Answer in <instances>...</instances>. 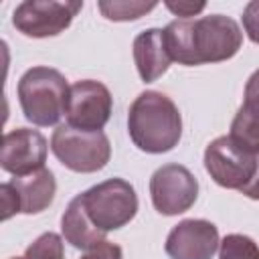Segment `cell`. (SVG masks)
Listing matches in <instances>:
<instances>
[{
	"label": "cell",
	"instance_id": "17",
	"mask_svg": "<svg viewBox=\"0 0 259 259\" xmlns=\"http://www.w3.org/2000/svg\"><path fill=\"white\" fill-rule=\"evenodd\" d=\"M219 259H259V245L247 235L231 233L219 245Z\"/></svg>",
	"mask_w": 259,
	"mask_h": 259
},
{
	"label": "cell",
	"instance_id": "13",
	"mask_svg": "<svg viewBox=\"0 0 259 259\" xmlns=\"http://www.w3.org/2000/svg\"><path fill=\"white\" fill-rule=\"evenodd\" d=\"M10 184L14 186L20 202V212L24 214H36L42 212L53 204L55 192H57V182L51 170L42 168L38 172H32L28 176L12 178Z\"/></svg>",
	"mask_w": 259,
	"mask_h": 259
},
{
	"label": "cell",
	"instance_id": "11",
	"mask_svg": "<svg viewBox=\"0 0 259 259\" xmlns=\"http://www.w3.org/2000/svg\"><path fill=\"white\" fill-rule=\"evenodd\" d=\"M219 229L204 219L180 221L166 237L170 259H212L219 249Z\"/></svg>",
	"mask_w": 259,
	"mask_h": 259
},
{
	"label": "cell",
	"instance_id": "7",
	"mask_svg": "<svg viewBox=\"0 0 259 259\" xmlns=\"http://www.w3.org/2000/svg\"><path fill=\"white\" fill-rule=\"evenodd\" d=\"M81 8L83 2L77 0H24L14 8L12 24L24 36H57L71 26Z\"/></svg>",
	"mask_w": 259,
	"mask_h": 259
},
{
	"label": "cell",
	"instance_id": "9",
	"mask_svg": "<svg viewBox=\"0 0 259 259\" xmlns=\"http://www.w3.org/2000/svg\"><path fill=\"white\" fill-rule=\"evenodd\" d=\"M113 99L109 89L93 79L71 85L67 103V125L83 132H101L111 117Z\"/></svg>",
	"mask_w": 259,
	"mask_h": 259
},
{
	"label": "cell",
	"instance_id": "6",
	"mask_svg": "<svg viewBox=\"0 0 259 259\" xmlns=\"http://www.w3.org/2000/svg\"><path fill=\"white\" fill-rule=\"evenodd\" d=\"M204 168L219 186L243 192L255 178L259 154L239 146L231 136H221L206 146Z\"/></svg>",
	"mask_w": 259,
	"mask_h": 259
},
{
	"label": "cell",
	"instance_id": "3",
	"mask_svg": "<svg viewBox=\"0 0 259 259\" xmlns=\"http://www.w3.org/2000/svg\"><path fill=\"white\" fill-rule=\"evenodd\" d=\"M18 103L24 117L40 127L57 125L67 113V79L51 67H32L18 81Z\"/></svg>",
	"mask_w": 259,
	"mask_h": 259
},
{
	"label": "cell",
	"instance_id": "24",
	"mask_svg": "<svg viewBox=\"0 0 259 259\" xmlns=\"http://www.w3.org/2000/svg\"><path fill=\"white\" fill-rule=\"evenodd\" d=\"M241 194H245L247 198H253V200H259V168H257V172H255V178L251 180V184L241 192Z\"/></svg>",
	"mask_w": 259,
	"mask_h": 259
},
{
	"label": "cell",
	"instance_id": "22",
	"mask_svg": "<svg viewBox=\"0 0 259 259\" xmlns=\"http://www.w3.org/2000/svg\"><path fill=\"white\" fill-rule=\"evenodd\" d=\"M243 105H245V107H249V109L259 111V69H257V71L247 79Z\"/></svg>",
	"mask_w": 259,
	"mask_h": 259
},
{
	"label": "cell",
	"instance_id": "23",
	"mask_svg": "<svg viewBox=\"0 0 259 259\" xmlns=\"http://www.w3.org/2000/svg\"><path fill=\"white\" fill-rule=\"evenodd\" d=\"M204 2H198V4H194V2H166V8L170 10V12H174L176 16H180L182 20H186V18H192V16H196L198 12H202L204 10Z\"/></svg>",
	"mask_w": 259,
	"mask_h": 259
},
{
	"label": "cell",
	"instance_id": "12",
	"mask_svg": "<svg viewBox=\"0 0 259 259\" xmlns=\"http://www.w3.org/2000/svg\"><path fill=\"white\" fill-rule=\"evenodd\" d=\"M134 61L144 83H152L168 71L172 59L166 47L164 28H148L134 38Z\"/></svg>",
	"mask_w": 259,
	"mask_h": 259
},
{
	"label": "cell",
	"instance_id": "5",
	"mask_svg": "<svg viewBox=\"0 0 259 259\" xmlns=\"http://www.w3.org/2000/svg\"><path fill=\"white\" fill-rule=\"evenodd\" d=\"M55 158L69 170L91 174L107 166L111 146L103 132H83L71 125H59L51 138Z\"/></svg>",
	"mask_w": 259,
	"mask_h": 259
},
{
	"label": "cell",
	"instance_id": "16",
	"mask_svg": "<svg viewBox=\"0 0 259 259\" xmlns=\"http://www.w3.org/2000/svg\"><path fill=\"white\" fill-rule=\"evenodd\" d=\"M158 2H138V0H113V2H97V8L107 20L125 22V20H138L140 16L154 10Z\"/></svg>",
	"mask_w": 259,
	"mask_h": 259
},
{
	"label": "cell",
	"instance_id": "4",
	"mask_svg": "<svg viewBox=\"0 0 259 259\" xmlns=\"http://www.w3.org/2000/svg\"><path fill=\"white\" fill-rule=\"evenodd\" d=\"M81 200L91 223L109 233L125 227L138 212V196L134 186L123 178H109L81 192Z\"/></svg>",
	"mask_w": 259,
	"mask_h": 259
},
{
	"label": "cell",
	"instance_id": "1",
	"mask_svg": "<svg viewBox=\"0 0 259 259\" xmlns=\"http://www.w3.org/2000/svg\"><path fill=\"white\" fill-rule=\"evenodd\" d=\"M164 38L170 59L186 67L229 61L243 45L239 24L225 14L172 20L164 28Z\"/></svg>",
	"mask_w": 259,
	"mask_h": 259
},
{
	"label": "cell",
	"instance_id": "14",
	"mask_svg": "<svg viewBox=\"0 0 259 259\" xmlns=\"http://www.w3.org/2000/svg\"><path fill=\"white\" fill-rule=\"evenodd\" d=\"M61 231H63L65 241L71 243L75 249H81V251H91L93 247H97L99 243L105 241V233H101L91 223V219L87 217L81 194H77L69 202L67 210L63 212Z\"/></svg>",
	"mask_w": 259,
	"mask_h": 259
},
{
	"label": "cell",
	"instance_id": "21",
	"mask_svg": "<svg viewBox=\"0 0 259 259\" xmlns=\"http://www.w3.org/2000/svg\"><path fill=\"white\" fill-rule=\"evenodd\" d=\"M81 259H123V253H121V247L119 245L109 243V241H103L97 247H93L91 251H87Z\"/></svg>",
	"mask_w": 259,
	"mask_h": 259
},
{
	"label": "cell",
	"instance_id": "10",
	"mask_svg": "<svg viewBox=\"0 0 259 259\" xmlns=\"http://www.w3.org/2000/svg\"><path fill=\"white\" fill-rule=\"evenodd\" d=\"M47 140L38 130L16 127L4 134L0 150V166L14 178L28 176L45 168L47 162Z\"/></svg>",
	"mask_w": 259,
	"mask_h": 259
},
{
	"label": "cell",
	"instance_id": "20",
	"mask_svg": "<svg viewBox=\"0 0 259 259\" xmlns=\"http://www.w3.org/2000/svg\"><path fill=\"white\" fill-rule=\"evenodd\" d=\"M0 198H2V219L8 221L12 214L20 212V202H18V194L14 190V186L8 182H2L0 184Z\"/></svg>",
	"mask_w": 259,
	"mask_h": 259
},
{
	"label": "cell",
	"instance_id": "15",
	"mask_svg": "<svg viewBox=\"0 0 259 259\" xmlns=\"http://www.w3.org/2000/svg\"><path fill=\"white\" fill-rule=\"evenodd\" d=\"M229 136L239 146L259 154V111L241 105L233 123H231V134Z\"/></svg>",
	"mask_w": 259,
	"mask_h": 259
},
{
	"label": "cell",
	"instance_id": "8",
	"mask_svg": "<svg viewBox=\"0 0 259 259\" xmlns=\"http://www.w3.org/2000/svg\"><path fill=\"white\" fill-rule=\"evenodd\" d=\"M150 196L160 214H182L198 198V180L186 166L164 164L150 178Z\"/></svg>",
	"mask_w": 259,
	"mask_h": 259
},
{
	"label": "cell",
	"instance_id": "25",
	"mask_svg": "<svg viewBox=\"0 0 259 259\" xmlns=\"http://www.w3.org/2000/svg\"><path fill=\"white\" fill-rule=\"evenodd\" d=\"M10 259H24V257H10Z\"/></svg>",
	"mask_w": 259,
	"mask_h": 259
},
{
	"label": "cell",
	"instance_id": "19",
	"mask_svg": "<svg viewBox=\"0 0 259 259\" xmlns=\"http://www.w3.org/2000/svg\"><path fill=\"white\" fill-rule=\"evenodd\" d=\"M243 28L255 45H259V0H253L243 10Z\"/></svg>",
	"mask_w": 259,
	"mask_h": 259
},
{
	"label": "cell",
	"instance_id": "18",
	"mask_svg": "<svg viewBox=\"0 0 259 259\" xmlns=\"http://www.w3.org/2000/svg\"><path fill=\"white\" fill-rule=\"evenodd\" d=\"M24 259H65V245L57 233H42L24 251Z\"/></svg>",
	"mask_w": 259,
	"mask_h": 259
},
{
	"label": "cell",
	"instance_id": "2",
	"mask_svg": "<svg viewBox=\"0 0 259 259\" xmlns=\"http://www.w3.org/2000/svg\"><path fill=\"white\" fill-rule=\"evenodd\" d=\"M127 132L134 146L146 154H164L182 138V117L176 103L160 91H144L130 105Z\"/></svg>",
	"mask_w": 259,
	"mask_h": 259
}]
</instances>
